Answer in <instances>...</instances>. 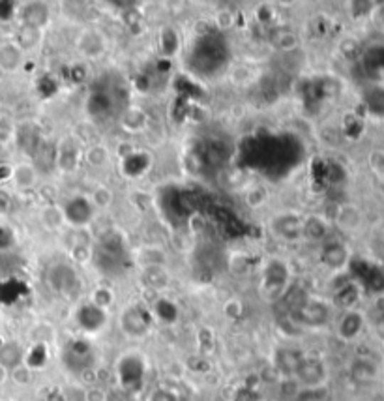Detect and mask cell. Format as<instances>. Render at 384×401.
<instances>
[{"mask_svg": "<svg viewBox=\"0 0 384 401\" xmlns=\"http://www.w3.org/2000/svg\"><path fill=\"white\" fill-rule=\"evenodd\" d=\"M19 62V51L14 46H2L0 47V66L4 70H11L17 66Z\"/></svg>", "mask_w": 384, "mask_h": 401, "instance_id": "4", "label": "cell"}, {"mask_svg": "<svg viewBox=\"0 0 384 401\" xmlns=\"http://www.w3.org/2000/svg\"><path fill=\"white\" fill-rule=\"evenodd\" d=\"M297 373L307 388H323L326 373H324L323 364L319 360H302Z\"/></svg>", "mask_w": 384, "mask_h": 401, "instance_id": "1", "label": "cell"}, {"mask_svg": "<svg viewBox=\"0 0 384 401\" xmlns=\"http://www.w3.org/2000/svg\"><path fill=\"white\" fill-rule=\"evenodd\" d=\"M2 379H4V368L0 365V381H2Z\"/></svg>", "mask_w": 384, "mask_h": 401, "instance_id": "6", "label": "cell"}, {"mask_svg": "<svg viewBox=\"0 0 384 401\" xmlns=\"http://www.w3.org/2000/svg\"><path fill=\"white\" fill-rule=\"evenodd\" d=\"M21 362V351L17 345H4L0 349V365L2 368H17V364Z\"/></svg>", "mask_w": 384, "mask_h": 401, "instance_id": "3", "label": "cell"}, {"mask_svg": "<svg viewBox=\"0 0 384 401\" xmlns=\"http://www.w3.org/2000/svg\"><path fill=\"white\" fill-rule=\"evenodd\" d=\"M362 324H364V321H362V317L358 314L348 311L343 319H341V323H339V336L347 341L354 340L362 332Z\"/></svg>", "mask_w": 384, "mask_h": 401, "instance_id": "2", "label": "cell"}, {"mask_svg": "<svg viewBox=\"0 0 384 401\" xmlns=\"http://www.w3.org/2000/svg\"><path fill=\"white\" fill-rule=\"evenodd\" d=\"M150 401H178L174 394H171L169 390H156L150 396Z\"/></svg>", "mask_w": 384, "mask_h": 401, "instance_id": "5", "label": "cell"}]
</instances>
